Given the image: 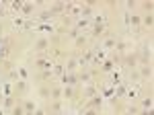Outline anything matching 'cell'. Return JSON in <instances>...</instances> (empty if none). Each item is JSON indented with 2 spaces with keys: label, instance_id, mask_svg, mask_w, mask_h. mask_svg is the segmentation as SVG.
<instances>
[{
  "label": "cell",
  "instance_id": "6da1fadb",
  "mask_svg": "<svg viewBox=\"0 0 154 115\" xmlns=\"http://www.w3.org/2000/svg\"><path fill=\"white\" fill-rule=\"evenodd\" d=\"M144 23H146V25H152V15H146V16H144Z\"/></svg>",
  "mask_w": 154,
  "mask_h": 115
},
{
  "label": "cell",
  "instance_id": "7a4b0ae2",
  "mask_svg": "<svg viewBox=\"0 0 154 115\" xmlns=\"http://www.w3.org/2000/svg\"><path fill=\"white\" fill-rule=\"evenodd\" d=\"M142 105H144V107H150V105H152V101H150V99H144Z\"/></svg>",
  "mask_w": 154,
  "mask_h": 115
},
{
  "label": "cell",
  "instance_id": "3957f363",
  "mask_svg": "<svg viewBox=\"0 0 154 115\" xmlns=\"http://www.w3.org/2000/svg\"><path fill=\"white\" fill-rule=\"evenodd\" d=\"M25 115H33V113H25Z\"/></svg>",
  "mask_w": 154,
  "mask_h": 115
}]
</instances>
